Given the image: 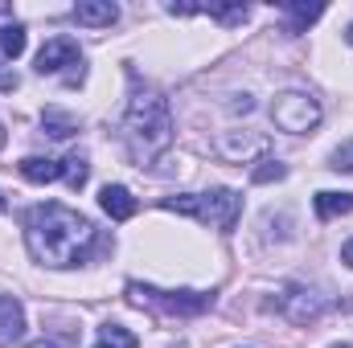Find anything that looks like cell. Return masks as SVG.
I'll use <instances>...</instances> for the list:
<instances>
[{
  "label": "cell",
  "instance_id": "cell-1",
  "mask_svg": "<svg viewBox=\"0 0 353 348\" xmlns=\"http://www.w3.org/2000/svg\"><path fill=\"white\" fill-rule=\"evenodd\" d=\"M25 242H29L33 259L46 262V266H79L103 246L99 230L87 217L66 209V205H58V201L33 205L25 213Z\"/></svg>",
  "mask_w": 353,
  "mask_h": 348
},
{
  "label": "cell",
  "instance_id": "cell-2",
  "mask_svg": "<svg viewBox=\"0 0 353 348\" xmlns=\"http://www.w3.org/2000/svg\"><path fill=\"white\" fill-rule=\"evenodd\" d=\"M123 135H128V148H132L136 160L161 156V152L173 144V115H169V102H165L157 90L132 94L128 115H123Z\"/></svg>",
  "mask_w": 353,
  "mask_h": 348
},
{
  "label": "cell",
  "instance_id": "cell-3",
  "mask_svg": "<svg viewBox=\"0 0 353 348\" xmlns=\"http://www.w3.org/2000/svg\"><path fill=\"white\" fill-rule=\"evenodd\" d=\"M161 209L169 213H185L201 226H214L222 234H230L239 226V213H243V197L234 188H214V193H185V197H165Z\"/></svg>",
  "mask_w": 353,
  "mask_h": 348
},
{
  "label": "cell",
  "instance_id": "cell-4",
  "mask_svg": "<svg viewBox=\"0 0 353 348\" xmlns=\"http://www.w3.org/2000/svg\"><path fill=\"white\" fill-rule=\"evenodd\" d=\"M321 102L312 98V94H304V90H283V94H275V102H271V123L279 127V131H288V135H308V131H316L321 127Z\"/></svg>",
  "mask_w": 353,
  "mask_h": 348
},
{
  "label": "cell",
  "instance_id": "cell-5",
  "mask_svg": "<svg viewBox=\"0 0 353 348\" xmlns=\"http://www.w3.org/2000/svg\"><path fill=\"white\" fill-rule=\"evenodd\" d=\"M128 295H132V303L152 307V312H165V316H201L205 307H214V295L210 291H161V287L132 283Z\"/></svg>",
  "mask_w": 353,
  "mask_h": 348
},
{
  "label": "cell",
  "instance_id": "cell-6",
  "mask_svg": "<svg viewBox=\"0 0 353 348\" xmlns=\"http://www.w3.org/2000/svg\"><path fill=\"white\" fill-rule=\"evenodd\" d=\"M62 66H83V54H79L74 37H50L37 54V74H58Z\"/></svg>",
  "mask_w": 353,
  "mask_h": 348
},
{
  "label": "cell",
  "instance_id": "cell-7",
  "mask_svg": "<svg viewBox=\"0 0 353 348\" xmlns=\"http://www.w3.org/2000/svg\"><path fill=\"white\" fill-rule=\"evenodd\" d=\"M279 307H283V316L292 320V324H312L321 312H325V299L316 295V291H304V287H292L283 299H279Z\"/></svg>",
  "mask_w": 353,
  "mask_h": 348
},
{
  "label": "cell",
  "instance_id": "cell-8",
  "mask_svg": "<svg viewBox=\"0 0 353 348\" xmlns=\"http://www.w3.org/2000/svg\"><path fill=\"white\" fill-rule=\"evenodd\" d=\"M218 152H222L226 160H234V164H247L251 156L267 152V140L263 135H251V131H226V135L218 140Z\"/></svg>",
  "mask_w": 353,
  "mask_h": 348
},
{
  "label": "cell",
  "instance_id": "cell-9",
  "mask_svg": "<svg viewBox=\"0 0 353 348\" xmlns=\"http://www.w3.org/2000/svg\"><path fill=\"white\" fill-rule=\"evenodd\" d=\"M99 205H103V213L111 217V221H128V217H136V197L123 188V184H107L103 193H99Z\"/></svg>",
  "mask_w": 353,
  "mask_h": 348
},
{
  "label": "cell",
  "instance_id": "cell-10",
  "mask_svg": "<svg viewBox=\"0 0 353 348\" xmlns=\"http://www.w3.org/2000/svg\"><path fill=\"white\" fill-rule=\"evenodd\" d=\"M74 21L87 25V29H107V25L119 21V8L111 0H79L74 4Z\"/></svg>",
  "mask_w": 353,
  "mask_h": 348
},
{
  "label": "cell",
  "instance_id": "cell-11",
  "mask_svg": "<svg viewBox=\"0 0 353 348\" xmlns=\"http://www.w3.org/2000/svg\"><path fill=\"white\" fill-rule=\"evenodd\" d=\"M25 336V307L12 295H0V340H21Z\"/></svg>",
  "mask_w": 353,
  "mask_h": 348
},
{
  "label": "cell",
  "instance_id": "cell-12",
  "mask_svg": "<svg viewBox=\"0 0 353 348\" xmlns=\"http://www.w3.org/2000/svg\"><path fill=\"white\" fill-rule=\"evenodd\" d=\"M17 168H21L25 180H33V184H50V180L62 176V160H50V156H25Z\"/></svg>",
  "mask_w": 353,
  "mask_h": 348
},
{
  "label": "cell",
  "instance_id": "cell-13",
  "mask_svg": "<svg viewBox=\"0 0 353 348\" xmlns=\"http://www.w3.org/2000/svg\"><path fill=\"white\" fill-rule=\"evenodd\" d=\"M316 217L321 221H333V217H345L353 213V193H316Z\"/></svg>",
  "mask_w": 353,
  "mask_h": 348
},
{
  "label": "cell",
  "instance_id": "cell-14",
  "mask_svg": "<svg viewBox=\"0 0 353 348\" xmlns=\"http://www.w3.org/2000/svg\"><path fill=\"white\" fill-rule=\"evenodd\" d=\"M283 12H288V33H304L325 12V4H283Z\"/></svg>",
  "mask_w": 353,
  "mask_h": 348
},
{
  "label": "cell",
  "instance_id": "cell-15",
  "mask_svg": "<svg viewBox=\"0 0 353 348\" xmlns=\"http://www.w3.org/2000/svg\"><path fill=\"white\" fill-rule=\"evenodd\" d=\"M41 123H46V131H50L54 140H70V135L79 131V119H74V115H62V111H54V107L41 115Z\"/></svg>",
  "mask_w": 353,
  "mask_h": 348
},
{
  "label": "cell",
  "instance_id": "cell-16",
  "mask_svg": "<svg viewBox=\"0 0 353 348\" xmlns=\"http://www.w3.org/2000/svg\"><path fill=\"white\" fill-rule=\"evenodd\" d=\"M201 12L214 17V21H222V25H243V21L251 17L247 4H201Z\"/></svg>",
  "mask_w": 353,
  "mask_h": 348
},
{
  "label": "cell",
  "instance_id": "cell-17",
  "mask_svg": "<svg viewBox=\"0 0 353 348\" xmlns=\"http://www.w3.org/2000/svg\"><path fill=\"white\" fill-rule=\"evenodd\" d=\"M25 41H29V37H25V25L12 21V25L0 29V54H4V58H21V54H25Z\"/></svg>",
  "mask_w": 353,
  "mask_h": 348
},
{
  "label": "cell",
  "instance_id": "cell-18",
  "mask_svg": "<svg viewBox=\"0 0 353 348\" xmlns=\"http://www.w3.org/2000/svg\"><path fill=\"white\" fill-rule=\"evenodd\" d=\"M99 340H103V348H140V340L123 324H103L99 328Z\"/></svg>",
  "mask_w": 353,
  "mask_h": 348
},
{
  "label": "cell",
  "instance_id": "cell-19",
  "mask_svg": "<svg viewBox=\"0 0 353 348\" xmlns=\"http://www.w3.org/2000/svg\"><path fill=\"white\" fill-rule=\"evenodd\" d=\"M87 156H79V152H74V156H66V160H62V176H66V184H70V188H83V184H87Z\"/></svg>",
  "mask_w": 353,
  "mask_h": 348
},
{
  "label": "cell",
  "instance_id": "cell-20",
  "mask_svg": "<svg viewBox=\"0 0 353 348\" xmlns=\"http://www.w3.org/2000/svg\"><path fill=\"white\" fill-rule=\"evenodd\" d=\"M288 176V164H279V160H263L255 173H251V180L255 184H271V180H283Z\"/></svg>",
  "mask_w": 353,
  "mask_h": 348
},
{
  "label": "cell",
  "instance_id": "cell-21",
  "mask_svg": "<svg viewBox=\"0 0 353 348\" xmlns=\"http://www.w3.org/2000/svg\"><path fill=\"white\" fill-rule=\"evenodd\" d=\"M329 168H337V173H353V144H345V148H337V152H333Z\"/></svg>",
  "mask_w": 353,
  "mask_h": 348
},
{
  "label": "cell",
  "instance_id": "cell-22",
  "mask_svg": "<svg viewBox=\"0 0 353 348\" xmlns=\"http://www.w3.org/2000/svg\"><path fill=\"white\" fill-rule=\"evenodd\" d=\"M0 90H17V74H4L0 70Z\"/></svg>",
  "mask_w": 353,
  "mask_h": 348
},
{
  "label": "cell",
  "instance_id": "cell-23",
  "mask_svg": "<svg viewBox=\"0 0 353 348\" xmlns=\"http://www.w3.org/2000/svg\"><path fill=\"white\" fill-rule=\"evenodd\" d=\"M341 262H345V266H353V238L341 246Z\"/></svg>",
  "mask_w": 353,
  "mask_h": 348
},
{
  "label": "cell",
  "instance_id": "cell-24",
  "mask_svg": "<svg viewBox=\"0 0 353 348\" xmlns=\"http://www.w3.org/2000/svg\"><path fill=\"white\" fill-rule=\"evenodd\" d=\"M345 37H350V45H353V25H350V33H345Z\"/></svg>",
  "mask_w": 353,
  "mask_h": 348
},
{
  "label": "cell",
  "instance_id": "cell-25",
  "mask_svg": "<svg viewBox=\"0 0 353 348\" xmlns=\"http://www.w3.org/2000/svg\"><path fill=\"white\" fill-rule=\"evenodd\" d=\"M0 148H4V127H0Z\"/></svg>",
  "mask_w": 353,
  "mask_h": 348
},
{
  "label": "cell",
  "instance_id": "cell-26",
  "mask_svg": "<svg viewBox=\"0 0 353 348\" xmlns=\"http://www.w3.org/2000/svg\"><path fill=\"white\" fill-rule=\"evenodd\" d=\"M0 213H4V193H0Z\"/></svg>",
  "mask_w": 353,
  "mask_h": 348
},
{
  "label": "cell",
  "instance_id": "cell-27",
  "mask_svg": "<svg viewBox=\"0 0 353 348\" xmlns=\"http://www.w3.org/2000/svg\"><path fill=\"white\" fill-rule=\"evenodd\" d=\"M329 348H353V345H329Z\"/></svg>",
  "mask_w": 353,
  "mask_h": 348
},
{
  "label": "cell",
  "instance_id": "cell-28",
  "mask_svg": "<svg viewBox=\"0 0 353 348\" xmlns=\"http://www.w3.org/2000/svg\"><path fill=\"white\" fill-rule=\"evenodd\" d=\"M99 348H103V345H99Z\"/></svg>",
  "mask_w": 353,
  "mask_h": 348
}]
</instances>
